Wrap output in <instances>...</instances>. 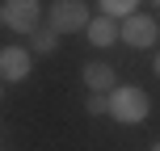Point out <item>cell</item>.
I'll use <instances>...</instances> for the list:
<instances>
[{"mask_svg": "<svg viewBox=\"0 0 160 151\" xmlns=\"http://www.w3.org/2000/svg\"><path fill=\"white\" fill-rule=\"evenodd\" d=\"M148 113H152V97L143 92V88L135 84H122L110 92V118L122 122V126H139V122H148Z\"/></svg>", "mask_w": 160, "mask_h": 151, "instance_id": "1", "label": "cell"}, {"mask_svg": "<svg viewBox=\"0 0 160 151\" xmlns=\"http://www.w3.org/2000/svg\"><path fill=\"white\" fill-rule=\"evenodd\" d=\"M47 21H51V30L63 38V34H80V30H88V4L84 0H51V8H47Z\"/></svg>", "mask_w": 160, "mask_h": 151, "instance_id": "2", "label": "cell"}, {"mask_svg": "<svg viewBox=\"0 0 160 151\" xmlns=\"http://www.w3.org/2000/svg\"><path fill=\"white\" fill-rule=\"evenodd\" d=\"M0 13H4V25L13 34H34L42 21V0H4Z\"/></svg>", "mask_w": 160, "mask_h": 151, "instance_id": "3", "label": "cell"}, {"mask_svg": "<svg viewBox=\"0 0 160 151\" xmlns=\"http://www.w3.org/2000/svg\"><path fill=\"white\" fill-rule=\"evenodd\" d=\"M156 34H160V25L152 21V17H143V13H131L127 21L118 25V38L127 42V46H135V50L152 46V42H156Z\"/></svg>", "mask_w": 160, "mask_h": 151, "instance_id": "4", "label": "cell"}, {"mask_svg": "<svg viewBox=\"0 0 160 151\" xmlns=\"http://www.w3.org/2000/svg\"><path fill=\"white\" fill-rule=\"evenodd\" d=\"M30 72H34V55L25 46H4L0 50V84H4V80L17 84V80H25Z\"/></svg>", "mask_w": 160, "mask_h": 151, "instance_id": "5", "label": "cell"}, {"mask_svg": "<svg viewBox=\"0 0 160 151\" xmlns=\"http://www.w3.org/2000/svg\"><path fill=\"white\" fill-rule=\"evenodd\" d=\"M88 92H114L118 88V76H114L110 63H101V59H93V63H84V72H80Z\"/></svg>", "mask_w": 160, "mask_h": 151, "instance_id": "6", "label": "cell"}, {"mask_svg": "<svg viewBox=\"0 0 160 151\" xmlns=\"http://www.w3.org/2000/svg\"><path fill=\"white\" fill-rule=\"evenodd\" d=\"M84 34H88V42L101 50V46H114V38H118V25H114V17H93Z\"/></svg>", "mask_w": 160, "mask_h": 151, "instance_id": "7", "label": "cell"}, {"mask_svg": "<svg viewBox=\"0 0 160 151\" xmlns=\"http://www.w3.org/2000/svg\"><path fill=\"white\" fill-rule=\"evenodd\" d=\"M55 46H59V34L51 30V25H38L34 38H30V55H51Z\"/></svg>", "mask_w": 160, "mask_h": 151, "instance_id": "8", "label": "cell"}, {"mask_svg": "<svg viewBox=\"0 0 160 151\" xmlns=\"http://www.w3.org/2000/svg\"><path fill=\"white\" fill-rule=\"evenodd\" d=\"M131 13H139V0H101V17H114V21H127Z\"/></svg>", "mask_w": 160, "mask_h": 151, "instance_id": "9", "label": "cell"}, {"mask_svg": "<svg viewBox=\"0 0 160 151\" xmlns=\"http://www.w3.org/2000/svg\"><path fill=\"white\" fill-rule=\"evenodd\" d=\"M84 113H110V92H88L84 97Z\"/></svg>", "mask_w": 160, "mask_h": 151, "instance_id": "10", "label": "cell"}, {"mask_svg": "<svg viewBox=\"0 0 160 151\" xmlns=\"http://www.w3.org/2000/svg\"><path fill=\"white\" fill-rule=\"evenodd\" d=\"M152 67H156V76H160V55H156V59H152Z\"/></svg>", "mask_w": 160, "mask_h": 151, "instance_id": "11", "label": "cell"}, {"mask_svg": "<svg viewBox=\"0 0 160 151\" xmlns=\"http://www.w3.org/2000/svg\"><path fill=\"white\" fill-rule=\"evenodd\" d=\"M148 4H156V8H160V0H148Z\"/></svg>", "mask_w": 160, "mask_h": 151, "instance_id": "12", "label": "cell"}, {"mask_svg": "<svg viewBox=\"0 0 160 151\" xmlns=\"http://www.w3.org/2000/svg\"><path fill=\"white\" fill-rule=\"evenodd\" d=\"M0 25H4V13H0Z\"/></svg>", "mask_w": 160, "mask_h": 151, "instance_id": "13", "label": "cell"}, {"mask_svg": "<svg viewBox=\"0 0 160 151\" xmlns=\"http://www.w3.org/2000/svg\"><path fill=\"white\" fill-rule=\"evenodd\" d=\"M152 151H160V143H156V147H152Z\"/></svg>", "mask_w": 160, "mask_h": 151, "instance_id": "14", "label": "cell"}]
</instances>
